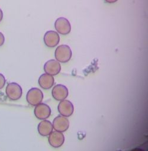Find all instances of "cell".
<instances>
[{
  "mask_svg": "<svg viewBox=\"0 0 148 151\" xmlns=\"http://www.w3.org/2000/svg\"><path fill=\"white\" fill-rule=\"evenodd\" d=\"M58 110L61 115L64 117H69L71 116L74 110L72 103L69 100L61 101L58 106Z\"/></svg>",
  "mask_w": 148,
  "mask_h": 151,
  "instance_id": "30bf717a",
  "label": "cell"
},
{
  "mask_svg": "<svg viewBox=\"0 0 148 151\" xmlns=\"http://www.w3.org/2000/svg\"><path fill=\"white\" fill-rule=\"evenodd\" d=\"M37 129L40 135L46 136L52 132L53 126L50 122L48 120H43L39 124Z\"/></svg>",
  "mask_w": 148,
  "mask_h": 151,
  "instance_id": "4fadbf2b",
  "label": "cell"
},
{
  "mask_svg": "<svg viewBox=\"0 0 148 151\" xmlns=\"http://www.w3.org/2000/svg\"><path fill=\"white\" fill-rule=\"evenodd\" d=\"M44 69L46 73L53 76V75H57L60 72L61 66L58 61L51 59L46 62L44 66Z\"/></svg>",
  "mask_w": 148,
  "mask_h": 151,
  "instance_id": "ba28073f",
  "label": "cell"
},
{
  "mask_svg": "<svg viewBox=\"0 0 148 151\" xmlns=\"http://www.w3.org/2000/svg\"><path fill=\"white\" fill-rule=\"evenodd\" d=\"M6 78L2 73H0V90L3 88L6 84Z\"/></svg>",
  "mask_w": 148,
  "mask_h": 151,
  "instance_id": "5bb4252c",
  "label": "cell"
},
{
  "mask_svg": "<svg viewBox=\"0 0 148 151\" xmlns=\"http://www.w3.org/2000/svg\"><path fill=\"white\" fill-rule=\"evenodd\" d=\"M60 41L59 34L55 31L50 30L47 32L44 36L45 45L49 47H54L57 46Z\"/></svg>",
  "mask_w": 148,
  "mask_h": 151,
  "instance_id": "8992f818",
  "label": "cell"
},
{
  "mask_svg": "<svg viewBox=\"0 0 148 151\" xmlns=\"http://www.w3.org/2000/svg\"><path fill=\"white\" fill-rule=\"evenodd\" d=\"M55 27L56 31L62 35L69 34L71 30V26L69 20L64 17L58 18L55 23Z\"/></svg>",
  "mask_w": 148,
  "mask_h": 151,
  "instance_id": "277c9868",
  "label": "cell"
},
{
  "mask_svg": "<svg viewBox=\"0 0 148 151\" xmlns=\"http://www.w3.org/2000/svg\"><path fill=\"white\" fill-rule=\"evenodd\" d=\"M3 19V12L2 10L0 9V22L2 21Z\"/></svg>",
  "mask_w": 148,
  "mask_h": 151,
  "instance_id": "2e32d148",
  "label": "cell"
},
{
  "mask_svg": "<svg viewBox=\"0 0 148 151\" xmlns=\"http://www.w3.org/2000/svg\"><path fill=\"white\" fill-rule=\"evenodd\" d=\"M6 92L8 98L13 101L19 100L23 94L21 86L16 83H9L6 87Z\"/></svg>",
  "mask_w": 148,
  "mask_h": 151,
  "instance_id": "7a4b0ae2",
  "label": "cell"
},
{
  "mask_svg": "<svg viewBox=\"0 0 148 151\" xmlns=\"http://www.w3.org/2000/svg\"><path fill=\"white\" fill-rule=\"evenodd\" d=\"M51 114V109L49 106L44 103H40L36 106L34 109V114L39 120L47 119Z\"/></svg>",
  "mask_w": 148,
  "mask_h": 151,
  "instance_id": "5b68a950",
  "label": "cell"
},
{
  "mask_svg": "<svg viewBox=\"0 0 148 151\" xmlns=\"http://www.w3.org/2000/svg\"><path fill=\"white\" fill-rule=\"evenodd\" d=\"M55 56L57 61L66 63L68 62L72 57V50L69 46L62 45L56 48Z\"/></svg>",
  "mask_w": 148,
  "mask_h": 151,
  "instance_id": "6da1fadb",
  "label": "cell"
},
{
  "mask_svg": "<svg viewBox=\"0 0 148 151\" xmlns=\"http://www.w3.org/2000/svg\"><path fill=\"white\" fill-rule=\"evenodd\" d=\"M43 98L42 91L37 88H32L27 92L26 99L32 106H36L40 104Z\"/></svg>",
  "mask_w": 148,
  "mask_h": 151,
  "instance_id": "3957f363",
  "label": "cell"
},
{
  "mask_svg": "<svg viewBox=\"0 0 148 151\" xmlns=\"http://www.w3.org/2000/svg\"><path fill=\"white\" fill-rule=\"evenodd\" d=\"M5 42V37L4 35L1 33L0 32V46H2Z\"/></svg>",
  "mask_w": 148,
  "mask_h": 151,
  "instance_id": "9a60e30c",
  "label": "cell"
},
{
  "mask_svg": "<svg viewBox=\"0 0 148 151\" xmlns=\"http://www.w3.org/2000/svg\"><path fill=\"white\" fill-rule=\"evenodd\" d=\"M52 126L56 131L64 132L69 128V122L66 117L59 116L54 119Z\"/></svg>",
  "mask_w": 148,
  "mask_h": 151,
  "instance_id": "52a82bcc",
  "label": "cell"
},
{
  "mask_svg": "<svg viewBox=\"0 0 148 151\" xmlns=\"http://www.w3.org/2000/svg\"><path fill=\"white\" fill-rule=\"evenodd\" d=\"M49 144L53 147L57 148L60 147L65 141V137L62 132H54L49 134Z\"/></svg>",
  "mask_w": 148,
  "mask_h": 151,
  "instance_id": "8fae6325",
  "label": "cell"
},
{
  "mask_svg": "<svg viewBox=\"0 0 148 151\" xmlns=\"http://www.w3.org/2000/svg\"><path fill=\"white\" fill-rule=\"evenodd\" d=\"M105 1L108 3H114L117 1V0H105Z\"/></svg>",
  "mask_w": 148,
  "mask_h": 151,
  "instance_id": "e0dca14e",
  "label": "cell"
},
{
  "mask_svg": "<svg viewBox=\"0 0 148 151\" xmlns=\"http://www.w3.org/2000/svg\"><path fill=\"white\" fill-rule=\"evenodd\" d=\"M55 80L52 75L43 73L40 77L39 79V86L45 90L50 89L53 86Z\"/></svg>",
  "mask_w": 148,
  "mask_h": 151,
  "instance_id": "7c38bea8",
  "label": "cell"
},
{
  "mask_svg": "<svg viewBox=\"0 0 148 151\" xmlns=\"http://www.w3.org/2000/svg\"><path fill=\"white\" fill-rule=\"evenodd\" d=\"M131 151H144L143 149H140V148H139V147H137V148H134L133 149H132Z\"/></svg>",
  "mask_w": 148,
  "mask_h": 151,
  "instance_id": "ac0fdd59",
  "label": "cell"
},
{
  "mask_svg": "<svg viewBox=\"0 0 148 151\" xmlns=\"http://www.w3.org/2000/svg\"><path fill=\"white\" fill-rule=\"evenodd\" d=\"M53 97L57 101L64 100L68 95V90L63 85L57 84L55 86L52 91Z\"/></svg>",
  "mask_w": 148,
  "mask_h": 151,
  "instance_id": "9c48e42d",
  "label": "cell"
}]
</instances>
